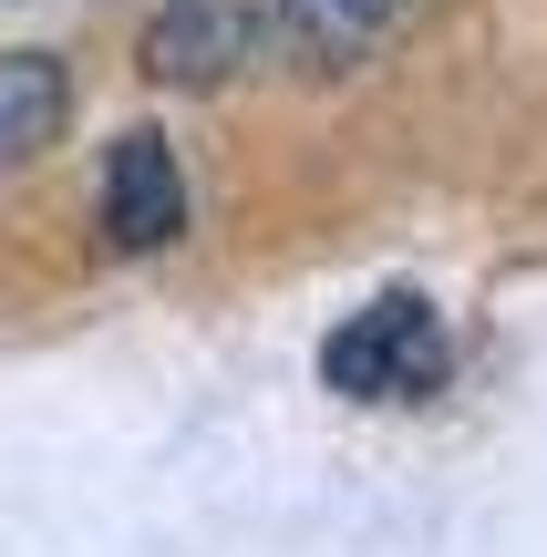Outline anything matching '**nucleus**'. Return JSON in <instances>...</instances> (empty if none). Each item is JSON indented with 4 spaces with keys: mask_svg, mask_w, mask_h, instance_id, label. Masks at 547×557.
<instances>
[{
    "mask_svg": "<svg viewBox=\"0 0 547 557\" xmlns=\"http://www.w3.org/2000/svg\"><path fill=\"white\" fill-rule=\"evenodd\" d=\"M321 372H331V393H351V403H413V393L445 382V331H434V310L413 289H393V299H372V310H351L341 331H331Z\"/></svg>",
    "mask_w": 547,
    "mask_h": 557,
    "instance_id": "nucleus-1",
    "label": "nucleus"
},
{
    "mask_svg": "<svg viewBox=\"0 0 547 557\" xmlns=\"http://www.w3.org/2000/svg\"><path fill=\"white\" fill-rule=\"evenodd\" d=\"M269 32H279V0H165L145 32V73L176 94H217L259 62Z\"/></svg>",
    "mask_w": 547,
    "mask_h": 557,
    "instance_id": "nucleus-2",
    "label": "nucleus"
},
{
    "mask_svg": "<svg viewBox=\"0 0 547 557\" xmlns=\"http://www.w3.org/2000/svg\"><path fill=\"white\" fill-rule=\"evenodd\" d=\"M103 238L124 259H156V248L186 238V176H176L165 135H114V156H103Z\"/></svg>",
    "mask_w": 547,
    "mask_h": 557,
    "instance_id": "nucleus-3",
    "label": "nucleus"
},
{
    "mask_svg": "<svg viewBox=\"0 0 547 557\" xmlns=\"http://www.w3.org/2000/svg\"><path fill=\"white\" fill-rule=\"evenodd\" d=\"M62 114H73L62 62L52 52H0V176H21V165L62 135Z\"/></svg>",
    "mask_w": 547,
    "mask_h": 557,
    "instance_id": "nucleus-4",
    "label": "nucleus"
},
{
    "mask_svg": "<svg viewBox=\"0 0 547 557\" xmlns=\"http://www.w3.org/2000/svg\"><path fill=\"white\" fill-rule=\"evenodd\" d=\"M393 11H403V0H279V32H289V52H300V62L351 73V62L393 32Z\"/></svg>",
    "mask_w": 547,
    "mask_h": 557,
    "instance_id": "nucleus-5",
    "label": "nucleus"
}]
</instances>
